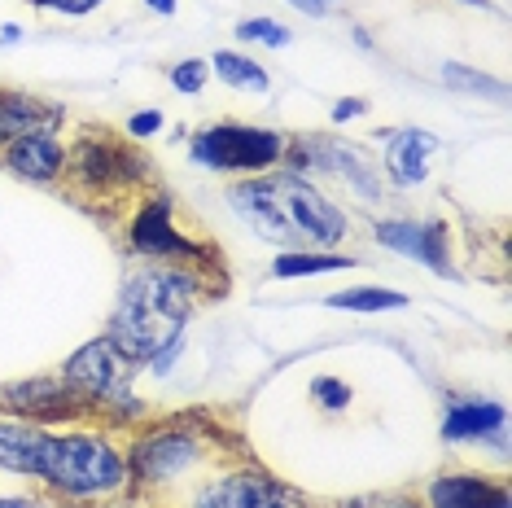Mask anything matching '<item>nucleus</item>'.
<instances>
[{
  "instance_id": "f03ea898",
  "label": "nucleus",
  "mask_w": 512,
  "mask_h": 508,
  "mask_svg": "<svg viewBox=\"0 0 512 508\" xmlns=\"http://www.w3.org/2000/svg\"><path fill=\"white\" fill-rule=\"evenodd\" d=\"M206 298V268L184 263H145L123 281L119 303L110 316V338L132 355L136 364H149L167 346L184 338V320Z\"/></svg>"
},
{
  "instance_id": "f8f14e48",
  "label": "nucleus",
  "mask_w": 512,
  "mask_h": 508,
  "mask_svg": "<svg viewBox=\"0 0 512 508\" xmlns=\"http://www.w3.org/2000/svg\"><path fill=\"white\" fill-rule=\"evenodd\" d=\"M372 237H377L381 246H390L394 254H407V259L425 263L429 272L456 276L447 219H381V224H372Z\"/></svg>"
},
{
  "instance_id": "a878e982",
  "label": "nucleus",
  "mask_w": 512,
  "mask_h": 508,
  "mask_svg": "<svg viewBox=\"0 0 512 508\" xmlns=\"http://www.w3.org/2000/svg\"><path fill=\"white\" fill-rule=\"evenodd\" d=\"M311 399H316L324 412H342V408H351V386H346L342 377H316L311 381Z\"/></svg>"
},
{
  "instance_id": "f257e3e1",
  "label": "nucleus",
  "mask_w": 512,
  "mask_h": 508,
  "mask_svg": "<svg viewBox=\"0 0 512 508\" xmlns=\"http://www.w3.org/2000/svg\"><path fill=\"white\" fill-rule=\"evenodd\" d=\"M228 206L246 219L254 237L272 241L281 250H333L351 233V219L342 206H333L307 176L289 167L263 171V176H241L228 189Z\"/></svg>"
},
{
  "instance_id": "39448f33",
  "label": "nucleus",
  "mask_w": 512,
  "mask_h": 508,
  "mask_svg": "<svg viewBox=\"0 0 512 508\" xmlns=\"http://www.w3.org/2000/svg\"><path fill=\"white\" fill-rule=\"evenodd\" d=\"M36 478L53 495H110L127 482V460L110 434H44Z\"/></svg>"
},
{
  "instance_id": "7ed1b4c3",
  "label": "nucleus",
  "mask_w": 512,
  "mask_h": 508,
  "mask_svg": "<svg viewBox=\"0 0 512 508\" xmlns=\"http://www.w3.org/2000/svg\"><path fill=\"white\" fill-rule=\"evenodd\" d=\"M62 184L75 193V202L84 193H97L92 211L110 215V202H132V193L149 184V158L110 127H79L75 141L66 145Z\"/></svg>"
},
{
  "instance_id": "ddd939ff",
  "label": "nucleus",
  "mask_w": 512,
  "mask_h": 508,
  "mask_svg": "<svg viewBox=\"0 0 512 508\" xmlns=\"http://www.w3.org/2000/svg\"><path fill=\"white\" fill-rule=\"evenodd\" d=\"M0 167L27 184L53 189V184H62V171H66V141L57 132H27L14 145L0 149Z\"/></svg>"
},
{
  "instance_id": "4be33fe9",
  "label": "nucleus",
  "mask_w": 512,
  "mask_h": 508,
  "mask_svg": "<svg viewBox=\"0 0 512 508\" xmlns=\"http://www.w3.org/2000/svg\"><path fill=\"white\" fill-rule=\"evenodd\" d=\"M442 79H447V88L473 92V97H495V101L508 97V84H504V79H495V75H486V71H473V66H460V62H447V66H442Z\"/></svg>"
},
{
  "instance_id": "20e7f679",
  "label": "nucleus",
  "mask_w": 512,
  "mask_h": 508,
  "mask_svg": "<svg viewBox=\"0 0 512 508\" xmlns=\"http://www.w3.org/2000/svg\"><path fill=\"white\" fill-rule=\"evenodd\" d=\"M215 456H219V430H206L193 417L141 425V434L123 452L127 482L141 491H176L180 482L197 478L206 469V460Z\"/></svg>"
},
{
  "instance_id": "72a5a7b5",
  "label": "nucleus",
  "mask_w": 512,
  "mask_h": 508,
  "mask_svg": "<svg viewBox=\"0 0 512 508\" xmlns=\"http://www.w3.org/2000/svg\"><path fill=\"white\" fill-rule=\"evenodd\" d=\"M460 5H473V9H491V0H460Z\"/></svg>"
},
{
  "instance_id": "0eeeda50",
  "label": "nucleus",
  "mask_w": 512,
  "mask_h": 508,
  "mask_svg": "<svg viewBox=\"0 0 512 508\" xmlns=\"http://www.w3.org/2000/svg\"><path fill=\"white\" fill-rule=\"evenodd\" d=\"M285 132L250 123H215L189 141V158L197 167L228 171V176H263L285 163Z\"/></svg>"
},
{
  "instance_id": "4468645a",
  "label": "nucleus",
  "mask_w": 512,
  "mask_h": 508,
  "mask_svg": "<svg viewBox=\"0 0 512 508\" xmlns=\"http://www.w3.org/2000/svg\"><path fill=\"white\" fill-rule=\"evenodd\" d=\"M425 508H508V478L491 473H442L421 495Z\"/></svg>"
},
{
  "instance_id": "2eb2a0df",
  "label": "nucleus",
  "mask_w": 512,
  "mask_h": 508,
  "mask_svg": "<svg viewBox=\"0 0 512 508\" xmlns=\"http://www.w3.org/2000/svg\"><path fill=\"white\" fill-rule=\"evenodd\" d=\"M386 141V176L394 189H416V184L429 180V158L438 154V136L421 132V127H399V132H381Z\"/></svg>"
},
{
  "instance_id": "cd10ccee",
  "label": "nucleus",
  "mask_w": 512,
  "mask_h": 508,
  "mask_svg": "<svg viewBox=\"0 0 512 508\" xmlns=\"http://www.w3.org/2000/svg\"><path fill=\"white\" fill-rule=\"evenodd\" d=\"M162 123H167V119H162V110H136L132 119L123 123V132L132 136V141H149V136L162 132Z\"/></svg>"
},
{
  "instance_id": "bb28decb",
  "label": "nucleus",
  "mask_w": 512,
  "mask_h": 508,
  "mask_svg": "<svg viewBox=\"0 0 512 508\" xmlns=\"http://www.w3.org/2000/svg\"><path fill=\"white\" fill-rule=\"evenodd\" d=\"M31 9H44V14H62V18H88L92 9H101L106 0H27Z\"/></svg>"
},
{
  "instance_id": "6e6552de",
  "label": "nucleus",
  "mask_w": 512,
  "mask_h": 508,
  "mask_svg": "<svg viewBox=\"0 0 512 508\" xmlns=\"http://www.w3.org/2000/svg\"><path fill=\"white\" fill-rule=\"evenodd\" d=\"M127 250L141 254L145 263H184V268H206L215 250L197 246L193 237L180 233L176 206H171V193H145L141 202L132 206V224H127Z\"/></svg>"
},
{
  "instance_id": "f3484780",
  "label": "nucleus",
  "mask_w": 512,
  "mask_h": 508,
  "mask_svg": "<svg viewBox=\"0 0 512 508\" xmlns=\"http://www.w3.org/2000/svg\"><path fill=\"white\" fill-rule=\"evenodd\" d=\"M504 403L495 399H464L456 395L442 412V438L447 443H473V438H499L504 434Z\"/></svg>"
},
{
  "instance_id": "423d86ee",
  "label": "nucleus",
  "mask_w": 512,
  "mask_h": 508,
  "mask_svg": "<svg viewBox=\"0 0 512 508\" xmlns=\"http://www.w3.org/2000/svg\"><path fill=\"white\" fill-rule=\"evenodd\" d=\"M136 373H141V364H136L132 355L106 333V338H92V342L79 346L71 360L62 364L57 377H62L79 399H88L97 412L119 408L114 417H136V412H141V403L132 399V377Z\"/></svg>"
},
{
  "instance_id": "9b49d317",
  "label": "nucleus",
  "mask_w": 512,
  "mask_h": 508,
  "mask_svg": "<svg viewBox=\"0 0 512 508\" xmlns=\"http://www.w3.org/2000/svg\"><path fill=\"white\" fill-rule=\"evenodd\" d=\"M0 412L9 417H22L31 425H75V421H88L97 417L88 399H79L62 377H27V381H9L0 386Z\"/></svg>"
},
{
  "instance_id": "aec40b11",
  "label": "nucleus",
  "mask_w": 512,
  "mask_h": 508,
  "mask_svg": "<svg viewBox=\"0 0 512 508\" xmlns=\"http://www.w3.org/2000/svg\"><path fill=\"white\" fill-rule=\"evenodd\" d=\"M211 75H219L224 84L241 88V92H272V79H267V71L254 57L237 53V49H219L211 57Z\"/></svg>"
},
{
  "instance_id": "a211bd4d",
  "label": "nucleus",
  "mask_w": 512,
  "mask_h": 508,
  "mask_svg": "<svg viewBox=\"0 0 512 508\" xmlns=\"http://www.w3.org/2000/svg\"><path fill=\"white\" fill-rule=\"evenodd\" d=\"M44 434H49L44 425H31V421H22V417H9V412H0V473L36 478Z\"/></svg>"
},
{
  "instance_id": "6ab92c4d",
  "label": "nucleus",
  "mask_w": 512,
  "mask_h": 508,
  "mask_svg": "<svg viewBox=\"0 0 512 508\" xmlns=\"http://www.w3.org/2000/svg\"><path fill=\"white\" fill-rule=\"evenodd\" d=\"M355 268V254H307V250H281L272 259L276 281H294V276H320V272H346Z\"/></svg>"
},
{
  "instance_id": "7c9ffc66",
  "label": "nucleus",
  "mask_w": 512,
  "mask_h": 508,
  "mask_svg": "<svg viewBox=\"0 0 512 508\" xmlns=\"http://www.w3.org/2000/svg\"><path fill=\"white\" fill-rule=\"evenodd\" d=\"M145 5L154 9V14H162V18H167V14H176V5H180V0H145Z\"/></svg>"
},
{
  "instance_id": "c85d7f7f",
  "label": "nucleus",
  "mask_w": 512,
  "mask_h": 508,
  "mask_svg": "<svg viewBox=\"0 0 512 508\" xmlns=\"http://www.w3.org/2000/svg\"><path fill=\"white\" fill-rule=\"evenodd\" d=\"M364 110H368L364 97H342V101L333 106V123H351V119H359Z\"/></svg>"
},
{
  "instance_id": "c756f323",
  "label": "nucleus",
  "mask_w": 512,
  "mask_h": 508,
  "mask_svg": "<svg viewBox=\"0 0 512 508\" xmlns=\"http://www.w3.org/2000/svg\"><path fill=\"white\" fill-rule=\"evenodd\" d=\"M294 9H302V14H311V18H324L329 14V0H289Z\"/></svg>"
},
{
  "instance_id": "9d476101",
  "label": "nucleus",
  "mask_w": 512,
  "mask_h": 508,
  "mask_svg": "<svg viewBox=\"0 0 512 508\" xmlns=\"http://www.w3.org/2000/svg\"><path fill=\"white\" fill-rule=\"evenodd\" d=\"M189 508H311L307 495L259 465H232L189 495Z\"/></svg>"
},
{
  "instance_id": "b1692460",
  "label": "nucleus",
  "mask_w": 512,
  "mask_h": 508,
  "mask_svg": "<svg viewBox=\"0 0 512 508\" xmlns=\"http://www.w3.org/2000/svg\"><path fill=\"white\" fill-rule=\"evenodd\" d=\"M237 40L267 44V49H285V44L294 40V31H289L285 22H272V18H246V22H237Z\"/></svg>"
},
{
  "instance_id": "2f4dec72",
  "label": "nucleus",
  "mask_w": 512,
  "mask_h": 508,
  "mask_svg": "<svg viewBox=\"0 0 512 508\" xmlns=\"http://www.w3.org/2000/svg\"><path fill=\"white\" fill-rule=\"evenodd\" d=\"M22 36V27H14V22H5V27H0V40H5V44H14Z\"/></svg>"
},
{
  "instance_id": "5701e85b",
  "label": "nucleus",
  "mask_w": 512,
  "mask_h": 508,
  "mask_svg": "<svg viewBox=\"0 0 512 508\" xmlns=\"http://www.w3.org/2000/svg\"><path fill=\"white\" fill-rule=\"evenodd\" d=\"M167 79L180 97H197V92L211 84V62H206V57H184V62H176L167 71Z\"/></svg>"
},
{
  "instance_id": "dca6fc26",
  "label": "nucleus",
  "mask_w": 512,
  "mask_h": 508,
  "mask_svg": "<svg viewBox=\"0 0 512 508\" xmlns=\"http://www.w3.org/2000/svg\"><path fill=\"white\" fill-rule=\"evenodd\" d=\"M66 123V110L57 101H44L36 92L0 88V149L14 145L27 132H57Z\"/></svg>"
},
{
  "instance_id": "393cba45",
  "label": "nucleus",
  "mask_w": 512,
  "mask_h": 508,
  "mask_svg": "<svg viewBox=\"0 0 512 508\" xmlns=\"http://www.w3.org/2000/svg\"><path fill=\"white\" fill-rule=\"evenodd\" d=\"M329 508H425V500L416 491H368V495H351V500H337Z\"/></svg>"
},
{
  "instance_id": "412c9836",
  "label": "nucleus",
  "mask_w": 512,
  "mask_h": 508,
  "mask_svg": "<svg viewBox=\"0 0 512 508\" xmlns=\"http://www.w3.org/2000/svg\"><path fill=\"white\" fill-rule=\"evenodd\" d=\"M324 303L337 307V311H364V316H372V311H403L412 298L399 294V290H381V285H359V290L329 294Z\"/></svg>"
},
{
  "instance_id": "1a4fd4ad",
  "label": "nucleus",
  "mask_w": 512,
  "mask_h": 508,
  "mask_svg": "<svg viewBox=\"0 0 512 508\" xmlns=\"http://www.w3.org/2000/svg\"><path fill=\"white\" fill-rule=\"evenodd\" d=\"M289 171L307 176V171H329V176H342L364 202H377L381 193V176L377 163L368 158V149H359L355 141H342V136L329 132H307V136H289L285 141V163Z\"/></svg>"
},
{
  "instance_id": "473e14b6",
  "label": "nucleus",
  "mask_w": 512,
  "mask_h": 508,
  "mask_svg": "<svg viewBox=\"0 0 512 508\" xmlns=\"http://www.w3.org/2000/svg\"><path fill=\"white\" fill-rule=\"evenodd\" d=\"M0 508H36L31 500H14V495H0Z\"/></svg>"
}]
</instances>
